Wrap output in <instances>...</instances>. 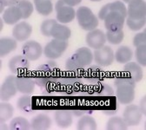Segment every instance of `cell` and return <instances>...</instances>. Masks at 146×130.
I'll return each mask as SVG.
<instances>
[{"label": "cell", "mask_w": 146, "mask_h": 130, "mask_svg": "<svg viewBox=\"0 0 146 130\" xmlns=\"http://www.w3.org/2000/svg\"><path fill=\"white\" fill-rule=\"evenodd\" d=\"M58 67L52 60L47 62L46 64H43L36 69V76L35 77V82L39 87H46L50 83H56L58 79Z\"/></svg>", "instance_id": "cell-1"}, {"label": "cell", "mask_w": 146, "mask_h": 130, "mask_svg": "<svg viewBox=\"0 0 146 130\" xmlns=\"http://www.w3.org/2000/svg\"><path fill=\"white\" fill-rule=\"evenodd\" d=\"M76 17L79 26L87 31L95 30L98 25V19L90 8L82 6L76 11Z\"/></svg>", "instance_id": "cell-2"}, {"label": "cell", "mask_w": 146, "mask_h": 130, "mask_svg": "<svg viewBox=\"0 0 146 130\" xmlns=\"http://www.w3.org/2000/svg\"><path fill=\"white\" fill-rule=\"evenodd\" d=\"M67 48H68L67 41L53 38L50 42H49L45 45L44 49V54L46 57L51 60L58 59L62 57V55L64 53Z\"/></svg>", "instance_id": "cell-3"}, {"label": "cell", "mask_w": 146, "mask_h": 130, "mask_svg": "<svg viewBox=\"0 0 146 130\" xmlns=\"http://www.w3.org/2000/svg\"><path fill=\"white\" fill-rule=\"evenodd\" d=\"M93 57L95 62L101 67L111 66L115 60V55L112 49L105 45L95 49Z\"/></svg>", "instance_id": "cell-4"}, {"label": "cell", "mask_w": 146, "mask_h": 130, "mask_svg": "<svg viewBox=\"0 0 146 130\" xmlns=\"http://www.w3.org/2000/svg\"><path fill=\"white\" fill-rule=\"evenodd\" d=\"M17 92V77L8 76L0 88V99L3 102H7L16 96Z\"/></svg>", "instance_id": "cell-5"}, {"label": "cell", "mask_w": 146, "mask_h": 130, "mask_svg": "<svg viewBox=\"0 0 146 130\" xmlns=\"http://www.w3.org/2000/svg\"><path fill=\"white\" fill-rule=\"evenodd\" d=\"M30 60L23 55H17L10 59L8 63V68L14 75H19L27 71L30 69Z\"/></svg>", "instance_id": "cell-6"}, {"label": "cell", "mask_w": 146, "mask_h": 130, "mask_svg": "<svg viewBox=\"0 0 146 130\" xmlns=\"http://www.w3.org/2000/svg\"><path fill=\"white\" fill-rule=\"evenodd\" d=\"M142 113L138 106L131 104L128 105L123 111V119L128 127H134L139 124L142 120Z\"/></svg>", "instance_id": "cell-7"}, {"label": "cell", "mask_w": 146, "mask_h": 130, "mask_svg": "<svg viewBox=\"0 0 146 130\" xmlns=\"http://www.w3.org/2000/svg\"><path fill=\"white\" fill-rule=\"evenodd\" d=\"M104 26L109 31H119L122 30L124 25L125 17L116 11H111L104 18Z\"/></svg>", "instance_id": "cell-8"}, {"label": "cell", "mask_w": 146, "mask_h": 130, "mask_svg": "<svg viewBox=\"0 0 146 130\" xmlns=\"http://www.w3.org/2000/svg\"><path fill=\"white\" fill-rule=\"evenodd\" d=\"M127 8V16L132 19L146 17V4L144 0H132Z\"/></svg>", "instance_id": "cell-9"}, {"label": "cell", "mask_w": 146, "mask_h": 130, "mask_svg": "<svg viewBox=\"0 0 146 130\" xmlns=\"http://www.w3.org/2000/svg\"><path fill=\"white\" fill-rule=\"evenodd\" d=\"M22 53L30 61H36L40 58L43 53V48L36 41H28L22 46Z\"/></svg>", "instance_id": "cell-10"}, {"label": "cell", "mask_w": 146, "mask_h": 130, "mask_svg": "<svg viewBox=\"0 0 146 130\" xmlns=\"http://www.w3.org/2000/svg\"><path fill=\"white\" fill-rule=\"evenodd\" d=\"M85 41H86L87 45L90 48L98 49L103 47L106 43L105 33H104V31H102L101 30H98V29L90 30L86 35Z\"/></svg>", "instance_id": "cell-11"}, {"label": "cell", "mask_w": 146, "mask_h": 130, "mask_svg": "<svg viewBox=\"0 0 146 130\" xmlns=\"http://www.w3.org/2000/svg\"><path fill=\"white\" fill-rule=\"evenodd\" d=\"M135 87L131 85H121L117 87L116 96L117 101L124 105L131 103L135 99Z\"/></svg>", "instance_id": "cell-12"}, {"label": "cell", "mask_w": 146, "mask_h": 130, "mask_svg": "<svg viewBox=\"0 0 146 130\" xmlns=\"http://www.w3.org/2000/svg\"><path fill=\"white\" fill-rule=\"evenodd\" d=\"M35 80L27 76L23 75V74H19L17 77V91L22 93L24 95H30L33 93L35 88Z\"/></svg>", "instance_id": "cell-13"}, {"label": "cell", "mask_w": 146, "mask_h": 130, "mask_svg": "<svg viewBox=\"0 0 146 130\" xmlns=\"http://www.w3.org/2000/svg\"><path fill=\"white\" fill-rule=\"evenodd\" d=\"M31 32L32 27L30 24L26 22H20L14 26L12 30V36L17 41L23 42L30 38Z\"/></svg>", "instance_id": "cell-14"}, {"label": "cell", "mask_w": 146, "mask_h": 130, "mask_svg": "<svg viewBox=\"0 0 146 130\" xmlns=\"http://www.w3.org/2000/svg\"><path fill=\"white\" fill-rule=\"evenodd\" d=\"M72 57L79 63V65L84 69V67L90 65L93 62L94 57L91 50L87 47H82L76 50V52L72 55Z\"/></svg>", "instance_id": "cell-15"}, {"label": "cell", "mask_w": 146, "mask_h": 130, "mask_svg": "<svg viewBox=\"0 0 146 130\" xmlns=\"http://www.w3.org/2000/svg\"><path fill=\"white\" fill-rule=\"evenodd\" d=\"M54 119L58 127L66 128L73 122V114L71 111L67 109H58L55 112Z\"/></svg>", "instance_id": "cell-16"}, {"label": "cell", "mask_w": 146, "mask_h": 130, "mask_svg": "<svg viewBox=\"0 0 146 130\" xmlns=\"http://www.w3.org/2000/svg\"><path fill=\"white\" fill-rule=\"evenodd\" d=\"M31 126L34 130H47L51 127V119L45 114H38L31 119Z\"/></svg>", "instance_id": "cell-17"}, {"label": "cell", "mask_w": 146, "mask_h": 130, "mask_svg": "<svg viewBox=\"0 0 146 130\" xmlns=\"http://www.w3.org/2000/svg\"><path fill=\"white\" fill-rule=\"evenodd\" d=\"M20 19H22V13L20 9L17 5L8 7L4 12L3 20L9 25L17 24Z\"/></svg>", "instance_id": "cell-18"}, {"label": "cell", "mask_w": 146, "mask_h": 130, "mask_svg": "<svg viewBox=\"0 0 146 130\" xmlns=\"http://www.w3.org/2000/svg\"><path fill=\"white\" fill-rule=\"evenodd\" d=\"M123 69L125 73L130 77H131L136 82H138L143 78V69L142 67L136 62H128L125 63Z\"/></svg>", "instance_id": "cell-19"}, {"label": "cell", "mask_w": 146, "mask_h": 130, "mask_svg": "<svg viewBox=\"0 0 146 130\" xmlns=\"http://www.w3.org/2000/svg\"><path fill=\"white\" fill-rule=\"evenodd\" d=\"M76 16V11L71 6L65 5L57 11V20L61 24H69Z\"/></svg>", "instance_id": "cell-20"}, {"label": "cell", "mask_w": 146, "mask_h": 130, "mask_svg": "<svg viewBox=\"0 0 146 130\" xmlns=\"http://www.w3.org/2000/svg\"><path fill=\"white\" fill-rule=\"evenodd\" d=\"M51 36L55 39L67 41L71 36V31L69 27L61 24H56L52 28L51 30Z\"/></svg>", "instance_id": "cell-21"}, {"label": "cell", "mask_w": 146, "mask_h": 130, "mask_svg": "<svg viewBox=\"0 0 146 130\" xmlns=\"http://www.w3.org/2000/svg\"><path fill=\"white\" fill-rule=\"evenodd\" d=\"M17 49V40L11 38H2L0 39V57H6Z\"/></svg>", "instance_id": "cell-22"}, {"label": "cell", "mask_w": 146, "mask_h": 130, "mask_svg": "<svg viewBox=\"0 0 146 130\" xmlns=\"http://www.w3.org/2000/svg\"><path fill=\"white\" fill-rule=\"evenodd\" d=\"M115 55V60L121 64L127 63L128 62H130L133 57V52L131 49L130 47L128 46H121L119 47Z\"/></svg>", "instance_id": "cell-23"}, {"label": "cell", "mask_w": 146, "mask_h": 130, "mask_svg": "<svg viewBox=\"0 0 146 130\" xmlns=\"http://www.w3.org/2000/svg\"><path fill=\"white\" fill-rule=\"evenodd\" d=\"M36 11L42 16H49L53 11V5L50 0H34Z\"/></svg>", "instance_id": "cell-24"}, {"label": "cell", "mask_w": 146, "mask_h": 130, "mask_svg": "<svg viewBox=\"0 0 146 130\" xmlns=\"http://www.w3.org/2000/svg\"><path fill=\"white\" fill-rule=\"evenodd\" d=\"M97 122L90 115H82L78 121L77 128L78 130H95L97 129Z\"/></svg>", "instance_id": "cell-25"}, {"label": "cell", "mask_w": 146, "mask_h": 130, "mask_svg": "<svg viewBox=\"0 0 146 130\" xmlns=\"http://www.w3.org/2000/svg\"><path fill=\"white\" fill-rule=\"evenodd\" d=\"M9 128L11 130H29L31 129V122L22 116H17L11 121Z\"/></svg>", "instance_id": "cell-26"}, {"label": "cell", "mask_w": 146, "mask_h": 130, "mask_svg": "<svg viewBox=\"0 0 146 130\" xmlns=\"http://www.w3.org/2000/svg\"><path fill=\"white\" fill-rule=\"evenodd\" d=\"M128 126L123 118L119 116H113L110 118L106 124V129L108 130H126Z\"/></svg>", "instance_id": "cell-27"}, {"label": "cell", "mask_w": 146, "mask_h": 130, "mask_svg": "<svg viewBox=\"0 0 146 130\" xmlns=\"http://www.w3.org/2000/svg\"><path fill=\"white\" fill-rule=\"evenodd\" d=\"M87 81L90 83H98L102 80V69L98 66H91L88 69Z\"/></svg>", "instance_id": "cell-28"}, {"label": "cell", "mask_w": 146, "mask_h": 130, "mask_svg": "<svg viewBox=\"0 0 146 130\" xmlns=\"http://www.w3.org/2000/svg\"><path fill=\"white\" fill-rule=\"evenodd\" d=\"M17 107L22 112L30 113L32 110V100L29 95H24L17 101Z\"/></svg>", "instance_id": "cell-29"}, {"label": "cell", "mask_w": 146, "mask_h": 130, "mask_svg": "<svg viewBox=\"0 0 146 130\" xmlns=\"http://www.w3.org/2000/svg\"><path fill=\"white\" fill-rule=\"evenodd\" d=\"M14 113L13 107L7 102H2L0 104V121L1 123H4L9 121Z\"/></svg>", "instance_id": "cell-30"}, {"label": "cell", "mask_w": 146, "mask_h": 130, "mask_svg": "<svg viewBox=\"0 0 146 130\" xmlns=\"http://www.w3.org/2000/svg\"><path fill=\"white\" fill-rule=\"evenodd\" d=\"M17 6L21 11L23 19H27V18H29L34 11L33 5L30 1H28V0H20V1L18 2V4L17 5Z\"/></svg>", "instance_id": "cell-31"}, {"label": "cell", "mask_w": 146, "mask_h": 130, "mask_svg": "<svg viewBox=\"0 0 146 130\" xmlns=\"http://www.w3.org/2000/svg\"><path fill=\"white\" fill-rule=\"evenodd\" d=\"M105 36H106V41H108V43L117 45L122 43V41L124 38V34L123 30L115 32L107 30V32L105 33Z\"/></svg>", "instance_id": "cell-32"}, {"label": "cell", "mask_w": 146, "mask_h": 130, "mask_svg": "<svg viewBox=\"0 0 146 130\" xmlns=\"http://www.w3.org/2000/svg\"><path fill=\"white\" fill-rule=\"evenodd\" d=\"M146 24V17H143L141 19H132V18L127 17L126 19V24L129 27L130 30L133 31L139 30L143 29L145 26Z\"/></svg>", "instance_id": "cell-33"}, {"label": "cell", "mask_w": 146, "mask_h": 130, "mask_svg": "<svg viewBox=\"0 0 146 130\" xmlns=\"http://www.w3.org/2000/svg\"><path fill=\"white\" fill-rule=\"evenodd\" d=\"M136 52L135 57L137 59V63L143 67L146 66V45H141L138 47H136Z\"/></svg>", "instance_id": "cell-34"}, {"label": "cell", "mask_w": 146, "mask_h": 130, "mask_svg": "<svg viewBox=\"0 0 146 130\" xmlns=\"http://www.w3.org/2000/svg\"><path fill=\"white\" fill-rule=\"evenodd\" d=\"M58 24V22L54 19H48V20H45L42 23L41 26H40V30H41V33L44 36H51V30H52V28L54 27V25Z\"/></svg>", "instance_id": "cell-35"}, {"label": "cell", "mask_w": 146, "mask_h": 130, "mask_svg": "<svg viewBox=\"0 0 146 130\" xmlns=\"http://www.w3.org/2000/svg\"><path fill=\"white\" fill-rule=\"evenodd\" d=\"M114 84L117 87L121 85H131L136 88V82L129 76H120L114 80Z\"/></svg>", "instance_id": "cell-36"}, {"label": "cell", "mask_w": 146, "mask_h": 130, "mask_svg": "<svg viewBox=\"0 0 146 130\" xmlns=\"http://www.w3.org/2000/svg\"><path fill=\"white\" fill-rule=\"evenodd\" d=\"M111 11H116L118 12L119 14H121L123 17L127 16V8L124 5L123 3H122L121 1H115L111 3Z\"/></svg>", "instance_id": "cell-37"}, {"label": "cell", "mask_w": 146, "mask_h": 130, "mask_svg": "<svg viewBox=\"0 0 146 130\" xmlns=\"http://www.w3.org/2000/svg\"><path fill=\"white\" fill-rule=\"evenodd\" d=\"M65 68L70 72H78L80 69H83V68L79 65V63L75 60V58L72 55L66 60Z\"/></svg>", "instance_id": "cell-38"}, {"label": "cell", "mask_w": 146, "mask_h": 130, "mask_svg": "<svg viewBox=\"0 0 146 130\" xmlns=\"http://www.w3.org/2000/svg\"><path fill=\"white\" fill-rule=\"evenodd\" d=\"M145 43H146V34H145V31L138 33V34H137L134 36V38H133V45L135 47H138V46L143 45V44H145Z\"/></svg>", "instance_id": "cell-39"}, {"label": "cell", "mask_w": 146, "mask_h": 130, "mask_svg": "<svg viewBox=\"0 0 146 130\" xmlns=\"http://www.w3.org/2000/svg\"><path fill=\"white\" fill-rule=\"evenodd\" d=\"M98 96H104V97L113 96H114V90H113V88L111 86L104 85V86H103L99 89V91H98Z\"/></svg>", "instance_id": "cell-40"}, {"label": "cell", "mask_w": 146, "mask_h": 130, "mask_svg": "<svg viewBox=\"0 0 146 130\" xmlns=\"http://www.w3.org/2000/svg\"><path fill=\"white\" fill-rule=\"evenodd\" d=\"M110 6H111V3L109 4H106L105 5H104L102 7V9L99 11L98 12V18L101 20H104V18L106 17V16L111 12V8H110Z\"/></svg>", "instance_id": "cell-41"}, {"label": "cell", "mask_w": 146, "mask_h": 130, "mask_svg": "<svg viewBox=\"0 0 146 130\" xmlns=\"http://www.w3.org/2000/svg\"><path fill=\"white\" fill-rule=\"evenodd\" d=\"M19 1L20 0H0V3L3 4L5 7H11L17 5Z\"/></svg>", "instance_id": "cell-42"}, {"label": "cell", "mask_w": 146, "mask_h": 130, "mask_svg": "<svg viewBox=\"0 0 146 130\" xmlns=\"http://www.w3.org/2000/svg\"><path fill=\"white\" fill-rule=\"evenodd\" d=\"M145 104H146V98H145V96H143V98L141 99L140 101V104H139V109L141 111V113L143 116H145L146 115V108H145Z\"/></svg>", "instance_id": "cell-43"}, {"label": "cell", "mask_w": 146, "mask_h": 130, "mask_svg": "<svg viewBox=\"0 0 146 130\" xmlns=\"http://www.w3.org/2000/svg\"><path fill=\"white\" fill-rule=\"evenodd\" d=\"M64 1L65 2L66 5L68 6H71V7H74L78 5H79L82 0H64Z\"/></svg>", "instance_id": "cell-44"}, {"label": "cell", "mask_w": 146, "mask_h": 130, "mask_svg": "<svg viewBox=\"0 0 146 130\" xmlns=\"http://www.w3.org/2000/svg\"><path fill=\"white\" fill-rule=\"evenodd\" d=\"M65 5H66V4L64 0H58L57 3H56V5H55V10L58 11L59 9H61L62 7H64Z\"/></svg>", "instance_id": "cell-45"}, {"label": "cell", "mask_w": 146, "mask_h": 130, "mask_svg": "<svg viewBox=\"0 0 146 130\" xmlns=\"http://www.w3.org/2000/svg\"><path fill=\"white\" fill-rule=\"evenodd\" d=\"M71 112L75 116H82L85 114V111L84 110H74V111H71Z\"/></svg>", "instance_id": "cell-46"}, {"label": "cell", "mask_w": 146, "mask_h": 130, "mask_svg": "<svg viewBox=\"0 0 146 130\" xmlns=\"http://www.w3.org/2000/svg\"><path fill=\"white\" fill-rule=\"evenodd\" d=\"M117 112V109H113V110H103V113L107 115H113Z\"/></svg>", "instance_id": "cell-47"}, {"label": "cell", "mask_w": 146, "mask_h": 130, "mask_svg": "<svg viewBox=\"0 0 146 130\" xmlns=\"http://www.w3.org/2000/svg\"><path fill=\"white\" fill-rule=\"evenodd\" d=\"M131 1H132V0H123V2L124 3H127V4H129Z\"/></svg>", "instance_id": "cell-48"}, {"label": "cell", "mask_w": 146, "mask_h": 130, "mask_svg": "<svg viewBox=\"0 0 146 130\" xmlns=\"http://www.w3.org/2000/svg\"><path fill=\"white\" fill-rule=\"evenodd\" d=\"M90 1H92V2H100V1H102V0H90Z\"/></svg>", "instance_id": "cell-49"}]
</instances>
